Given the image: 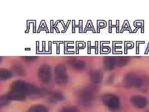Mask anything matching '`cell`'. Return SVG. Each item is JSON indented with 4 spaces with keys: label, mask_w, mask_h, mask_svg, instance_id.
Listing matches in <instances>:
<instances>
[{
    "label": "cell",
    "mask_w": 149,
    "mask_h": 112,
    "mask_svg": "<svg viewBox=\"0 0 149 112\" xmlns=\"http://www.w3.org/2000/svg\"><path fill=\"white\" fill-rule=\"evenodd\" d=\"M104 103L109 109L113 110H117L120 105L119 100L115 96H109L106 98Z\"/></svg>",
    "instance_id": "cell-1"
},
{
    "label": "cell",
    "mask_w": 149,
    "mask_h": 112,
    "mask_svg": "<svg viewBox=\"0 0 149 112\" xmlns=\"http://www.w3.org/2000/svg\"><path fill=\"white\" fill-rule=\"evenodd\" d=\"M132 104L139 108H142L145 107L147 104V101L146 98L142 97H134L132 100Z\"/></svg>",
    "instance_id": "cell-2"
},
{
    "label": "cell",
    "mask_w": 149,
    "mask_h": 112,
    "mask_svg": "<svg viewBox=\"0 0 149 112\" xmlns=\"http://www.w3.org/2000/svg\"><path fill=\"white\" fill-rule=\"evenodd\" d=\"M28 112H48V111L43 106H36L32 107Z\"/></svg>",
    "instance_id": "cell-3"
},
{
    "label": "cell",
    "mask_w": 149,
    "mask_h": 112,
    "mask_svg": "<svg viewBox=\"0 0 149 112\" xmlns=\"http://www.w3.org/2000/svg\"><path fill=\"white\" fill-rule=\"evenodd\" d=\"M60 112H79L78 110L73 107H66L64 108Z\"/></svg>",
    "instance_id": "cell-4"
},
{
    "label": "cell",
    "mask_w": 149,
    "mask_h": 112,
    "mask_svg": "<svg viewBox=\"0 0 149 112\" xmlns=\"http://www.w3.org/2000/svg\"><path fill=\"white\" fill-rule=\"evenodd\" d=\"M148 112H149V111H148Z\"/></svg>",
    "instance_id": "cell-5"
}]
</instances>
